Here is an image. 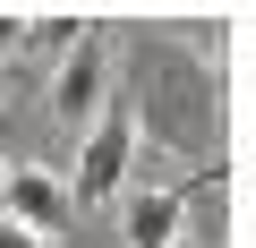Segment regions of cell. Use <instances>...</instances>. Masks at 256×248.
Masks as SVG:
<instances>
[{
  "mask_svg": "<svg viewBox=\"0 0 256 248\" xmlns=\"http://www.w3.org/2000/svg\"><path fill=\"white\" fill-rule=\"evenodd\" d=\"M68 188L52 180V171H9L0 180V222H18V231H34V239H60L68 231Z\"/></svg>",
  "mask_w": 256,
  "mask_h": 248,
  "instance_id": "obj_2",
  "label": "cell"
},
{
  "mask_svg": "<svg viewBox=\"0 0 256 248\" xmlns=\"http://www.w3.org/2000/svg\"><path fill=\"white\" fill-rule=\"evenodd\" d=\"M171 248H188V239H171Z\"/></svg>",
  "mask_w": 256,
  "mask_h": 248,
  "instance_id": "obj_9",
  "label": "cell"
},
{
  "mask_svg": "<svg viewBox=\"0 0 256 248\" xmlns=\"http://www.w3.org/2000/svg\"><path fill=\"white\" fill-rule=\"evenodd\" d=\"M0 248H52V239H34V231H18V222H0Z\"/></svg>",
  "mask_w": 256,
  "mask_h": 248,
  "instance_id": "obj_7",
  "label": "cell"
},
{
  "mask_svg": "<svg viewBox=\"0 0 256 248\" xmlns=\"http://www.w3.org/2000/svg\"><path fill=\"white\" fill-rule=\"evenodd\" d=\"M26 35H34V18H18V9H0V60H9V52H18Z\"/></svg>",
  "mask_w": 256,
  "mask_h": 248,
  "instance_id": "obj_6",
  "label": "cell"
},
{
  "mask_svg": "<svg viewBox=\"0 0 256 248\" xmlns=\"http://www.w3.org/2000/svg\"><path fill=\"white\" fill-rule=\"evenodd\" d=\"M0 180H9V163H0Z\"/></svg>",
  "mask_w": 256,
  "mask_h": 248,
  "instance_id": "obj_8",
  "label": "cell"
},
{
  "mask_svg": "<svg viewBox=\"0 0 256 248\" xmlns=\"http://www.w3.org/2000/svg\"><path fill=\"white\" fill-rule=\"evenodd\" d=\"M146 111H154V129H162V137H180V146H188V137H205V103L180 86V60H154V94H146Z\"/></svg>",
  "mask_w": 256,
  "mask_h": 248,
  "instance_id": "obj_5",
  "label": "cell"
},
{
  "mask_svg": "<svg viewBox=\"0 0 256 248\" xmlns=\"http://www.w3.org/2000/svg\"><path fill=\"white\" fill-rule=\"evenodd\" d=\"M128 154H137V103H102L77 146V171H68V205H111L128 180Z\"/></svg>",
  "mask_w": 256,
  "mask_h": 248,
  "instance_id": "obj_1",
  "label": "cell"
},
{
  "mask_svg": "<svg viewBox=\"0 0 256 248\" xmlns=\"http://www.w3.org/2000/svg\"><path fill=\"white\" fill-rule=\"evenodd\" d=\"M120 231H128V248H171V239H188V197L180 188H128Z\"/></svg>",
  "mask_w": 256,
  "mask_h": 248,
  "instance_id": "obj_4",
  "label": "cell"
},
{
  "mask_svg": "<svg viewBox=\"0 0 256 248\" xmlns=\"http://www.w3.org/2000/svg\"><path fill=\"white\" fill-rule=\"evenodd\" d=\"M102 86H111V52L102 43H68L60 77H52V120H94L102 111Z\"/></svg>",
  "mask_w": 256,
  "mask_h": 248,
  "instance_id": "obj_3",
  "label": "cell"
}]
</instances>
